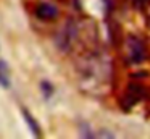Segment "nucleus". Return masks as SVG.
<instances>
[{"label": "nucleus", "mask_w": 150, "mask_h": 139, "mask_svg": "<svg viewBox=\"0 0 150 139\" xmlns=\"http://www.w3.org/2000/svg\"><path fill=\"white\" fill-rule=\"evenodd\" d=\"M36 16L44 21H52L58 18V10L55 5H50V3H39L36 6Z\"/></svg>", "instance_id": "obj_1"}, {"label": "nucleus", "mask_w": 150, "mask_h": 139, "mask_svg": "<svg viewBox=\"0 0 150 139\" xmlns=\"http://www.w3.org/2000/svg\"><path fill=\"white\" fill-rule=\"evenodd\" d=\"M129 57L131 61H134V63L144 61V58H145V48H144L142 42L136 37L129 39Z\"/></svg>", "instance_id": "obj_2"}, {"label": "nucleus", "mask_w": 150, "mask_h": 139, "mask_svg": "<svg viewBox=\"0 0 150 139\" xmlns=\"http://www.w3.org/2000/svg\"><path fill=\"white\" fill-rule=\"evenodd\" d=\"M144 94H145V91H144V87L140 86V84H131V86L127 87L126 97H124V102H129L126 105V108H131L134 103H137L144 97Z\"/></svg>", "instance_id": "obj_3"}, {"label": "nucleus", "mask_w": 150, "mask_h": 139, "mask_svg": "<svg viewBox=\"0 0 150 139\" xmlns=\"http://www.w3.org/2000/svg\"><path fill=\"white\" fill-rule=\"evenodd\" d=\"M10 83H11L10 68H8V65L5 60H0V86L10 87Z\"/></svg>", "instance_id": "obj_4"}, {"label": "nucleus", "mask_w": 150, "mask_h": 139, "mask_svg": "<svg viewBox=\"0 0 150 139\" xmlns=\"http://www.w3.org/2000/svg\"><path fill=\"white\" fill-rule=\"evenodd\" d=\"M23 116H24V120L28 121V125H29V128H31V131H33V134L34 136H40L42 134V131H40V128L37 126V121L33 118V115H31L28 110H24L23 108Z\"/></svg>", "instance_id": "obj_5"}]
</instances>
